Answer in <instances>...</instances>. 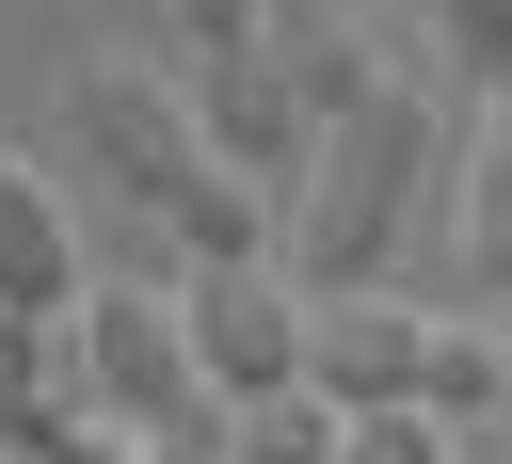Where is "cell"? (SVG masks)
<instances>
[{
  "label": "cell",
  "instance_id": "1",
  "mask_svg": "<svg viewBox=\"0 0 512 464\" xmlns=\"http://www.w3.org/2000/svg\"><path fill=\"white\" fill-rule=\"evenodd\" d=\"M64 96H80L96 160H112V176H128V192H144L176 240H192V272H256V256H272V192H256V176L208 144V112H192L160 64H112V48H96Z\"/></svg>",
  "mask_w": 512,
  "mask_h": 464
},
{
  "label": "cell",
  "instance_id": "2",
  "mask_svg": "<svg viewBox=\"0 0 512 464\" xmlns=\"http://www.w3.org/2000/svg\"><path fill=\"white\" fill-rule=\"evenodd\" d=\"M416 176H432V96H416V80H384L368 112H336V128L304 144L288 288H304V304H320V288H368V272L400 256V224H416Z\"/></svg>",
  "mask_w": 512,
  "mask_h": 464
},
{
  "label": "cell",
  "instance_id": "3",
  "mask_svg": "<svg viewBox=\"0 0 512 464\" xmlns=\"http://www.w3.org/2000/svg\"><path fill=\"white\" fill-rule=\"evenodd\" d=\"M64 368H80V416H112V432L224 416V400H208V368H192V320H176V288H96V304L64 320Z\"/></svg>",
  "mask_w": 512,
  "mask_h": 464
},
{
  "label": "cell",
  "instance_id": "4",
  "mask_svg": "<svg viewBox=\"0 0 512 464\" xmlns=\"http://www.w3.org/2000/svg\"><path fill=\"white\" fill-rule=\"evenodd\" d=\"M176 320H192V368H208V400H224V416L304 384V288H288L272 256H256V272H192V288H176Z\"/></svg>",
  "mask_w": 512,
  "mask_h": 464
},
{
  "label": "cell",
  "instance_id": "5",
  "mask_svg": "<svg viewBox=\"0 0 512 464\" xmlns=\"http://www.w3.org/2000/svg\"><path fill=\"white\" fill-rule=\"evenodd\" d=\"M304 384H320L336 416L416 400V384H432V304H400V288H320V304H304Z\"/></svg>",
  "mask_w": 512,
  "mask_h": 464
},
{
  "label": "cell",
  "instance_id": "6",
  "mask_svg": "<svg viewBox=\"0 0 512 464\" xmlns=\"http://www.w3.org/2000/svg\"><path fill=\"white\" fill-rule=\"evenodd\" d=\"M80 304H96V272H80V208L48 192V160L0 144V320H48V336H64Z\"/></svg>",
  "mask_w": 512,
  "mask_h": 464
},
{
  "label": "cell",
  "instance_id": "7",
  "mask_svg": "<svg viewBox=\"0 0 512 464\" xmlns=\"http://www.w3.org/2000/svg\"><path fill=\"white\" fill-rule=\"evenodd\" d=\"M272 80H288V112H304V128H336V112H368V96H384V64H368V32H352L336 0H272Z\"/></svg>",
  "mask_w": 512,
  "mask_h": 464
},
{
  "label": "cell",
  "instance_id": "8",
  "mask_svg": "<svg viewBox=\"0 0 512 464\" xmlns=\"http://www.w3.org/2000/svg\"><path fill=\"white\" fill-rule=\"evenodd\" d=\"M64 416H80V368H64V336H48V320H0V448L32 464Z\"/></svg>",
  "mask_w": 512,
  "mask_h": 464
},
{
  "label": "cell",
  "instance_id": "9",
  "mask_svg": "<svg viewBox=\"0 0 512 464\" xmlns=\"http://www.w3.org/2000/svg\"><path fill=\"white\" fill-rule=\"evenodd\" d=\"M464 272H480V288L512 304V112H496V128L464 144Z\"/></svg>",
  "mask_w": 512,
  "mask_h": 464
},
{
  "label": "cell",
  "instance_id": "10",
  "mask_svg": "<svg viewBox=\"0 0 512 464\" xmlns=\"http://www.w3.org/2000/svg\"><path fill=\"white\" fill-rule=\"evenodd\" d=\"M496 384H512V368H496V320H432V384H416V416L464 432V416H496Z\"/></svg>",
  "mask_w": 512,
  "mask_h": 464
},
{
  "label": "cell",
  "instance_id": "11",
  "mask_svg": "<svg viewBox=\"0 0 512 464\" xmlns=\"http://www.w3.org/2000/svg\"><path fill=\"white\" fill-rule=\"evenodd\" d=\"M224 432H240V464H336V432H352V416H336L320 384H288V400H240Z\"/></svg>",
  "mask_w": 512,
  "mask_h": 464
},
{
  "label": "cell",
  "instance_id": "12",
  "mask_svg": "<svg viewBox=\"0 0 512 464\" xmlns=\"http://www.w3.org/2000/svg\"><path fill=\"white\" fill-rule=\"evenodd\" d=\"M160 16H176L192 64H256V48H272V0H160Z\"/></svg>",
  "mask_w": 512,
  "mask_h": 464
},
{
  "label": "cell",
  "instance_id": "13",
  "mask_svg": "<svg viewBox=\"0 0 512 464\" xmlns=\"http://www.w3.org/2000/svg\"><path fill=\"white\" fill-rule=\"evenodd\" d=\"M336 464H448V432H432L416 400H384V416H352V432H336Z\"/></svg>",
  "mask_w": 512,
  "mask_h": 464
},
{
  "label": "cell",
  "instance_id": "14",
  "mask_svg": "<svg viewBox=\"0 0 512 464\" xmlns=\"http://www.w3.org/2000/svg\"><path fill=\"white\" fill-rule=\"evenodd\" d=\"M32 464H144V432H112V416H64V432H48Z\"/></svg>",
  "mask_w": 512,
  "mask_h": 464
},
{
  "label": "cell",
  "instance_id": "15",
  "mask_svg": "<svg viewBox=\"0 0 512 464\" xmlns=\"http://www.w3.org/2000/svg\"><path fill=\"white\" fill-rule=\"evenodd\" d=\"M144 464H240V432L224 416H176V432H144Z\"/></svg>",
  "mask_w": 512,
  "mask_h": 464
}]
</instances>
